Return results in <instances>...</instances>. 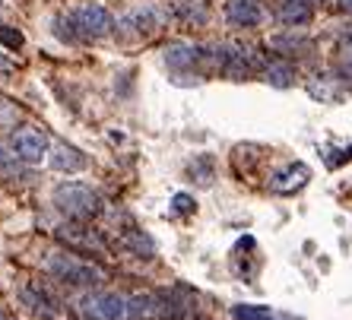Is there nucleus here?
<instances>
[{
  "instance_id": "nucleus-1",
  "label": "nucleus",
  "mask_w": 352,
  "mask_h": 320,
  "mask_svg": "<svg viewBox=\"0 0 352 320\" xmlns=\"http://www.w3.org/2000/svg\"><path fill=\"white\" fill-rule=\"evenodd\" d=\"M45 266H48V273L54 276V279L67 282V286H76V288L102 286V282L108 279V273L102 270L98 263L82 260V257H76V254H64V251L51 254Z\"/></svg>"
},
{
  "instance_id": "nucleus-2",
  "label": "nucleus",
  "mask_w": 352,
  "mask_h": 320,
  "mask_svg": "<svg viewBox=\"0 0 352 320\" xmlns=\"http://www.w3.org/2000/svg\"><path fill=\"white\" fill-rule=\"evenodd\" d=\"M54 206H58L67 219L89 222L92 216L102 213V197H98L89 184L70 181V184H58V187H54Z\"/></svg>"
},
{
  "instance_id": "nucleus-3",
  "label": "nucleus",
  "mask_w": 352,
  "mask_h": 320,
  "mask_svg": "<svg viewBox=\"0 0 352 320\" xmlns=\"http://www.w3.org/2000/svg\"><path fill=\"white\" fill-rule=\"evenodd\" d=\"M80 317L82 320H127L131 317V298L118 292H89L80 298Z\"/></svg>"
},
{
  "instance_id": "nucleus-4",
  "label": "nucleus",
  "mask_w": 352,
  "mask_h": 320,
  "mask_svg": "<svg viewBox=\"0 0 352 320\" xmlns=\"http://www.w3.org/2000/svg\"><path fill=\"white\" fill-rule=\"evenodd\" d=\"M70 23L82 38H105L111 29H115V16L108 13L105 7H96V3H82L70 13Z\"/></svg>"
},
{
  "instance_id": "nucleus-5",
  "label": "nucleus",
  "mask_w": 352,
  "mask_h": 320,
  "mask_svg": "<svg viewBox=\"0 0 352 320\" xmlns=\"http://www.w3.org/2000/svg\"><path fill=\"white\" fill-rule=\"evenodd\" d=\"M54 235H58V241H60V244H67L70 251H86V254H105V251H108L105 238H102L92 225H82V222L60 225Z\"/></svg>"
},
{
  "instance_id": "nucleus-6",
  "label": "nucleus",
  "mask_w": 352,
  "mask_h": 320,
  "mask_svg": "<svg viewBox=\"0 0 352 320\" xmlns=\"http://www.w3.org/2000/svg\"><path fill=\"white\" fill-rule=\"evenodd\" d=\"M10 149H13V156H16L19 162L38 165L41 159L48 156V137L41 130H35V127H19V130H13V137H10Z\"/></svg>"
},
{
  "instance_id": "nucleus-7",
  "label": "nucleus",
  "mask_w": 352,
  "mask_h": 320,
  "mask_svg": "<svg viewBox=\"0 0 352 320\" xmlns=\"http://www.w3.org/2000/svg\"><path fill=\"white\" fill-rule=\"evenodd\" d=\"M226 19L238 29H254L263 23V10L257 0H229L226 3Z\"/></svg>"
},
{
  "instance_id": "nucleus-8",
  "label": "nucleus",
  "mask_w": 352,
  "mask_h": 320,
  "mask_svg": "<svg viewBox=\"0 0 352 320\" xmlns=\"http://www.w3.org/2000/svg\"><path fill=\"white\" fill-rule=\"evenodd\" d=\"M19 298H23V304H29V311L38 314V317H45V320H54L60 314L58 301H54L41 286H25L23 292H19Z\"/></svg>"
},
{
  "instance_id": "nucleus-9",
  "label": "nucleus",
  "mask_w": 352,
  "mask_h": 320,
  "mask_svg": "<svg viewBox=\"0 0 352 320\" xmlns=\"http://www.w3.org/2000/svg\"><path fill=\"white\" fill-rule=\"evenodd\" d=\"M206 60V48H194V45H172L165 51V64L175 70H190V67L204 64Z\"/></svg>"
},
{
  "instance_id": "nucleus-10",
  "label": "nucleus",
  "mask_w": 352,
  "mask_h": 320,
  "mask_svg": "<svg viewBox=\"0 0 352 320\" xmlns=\"http://www.w3.org/2000/svg\"><path fill=\"white\" fill-rule=\"evenodd\" d=\"M308 178H311L308 165L295 162V165H289V168H286L283 174H276V178H273L270 187L276 190V194H295L298 187H305V184H308Z\"/></svg>"
},
{
  "instance_id": "nucleus-11",
  "label": "nucleus",
  "mask_w": 352,
  "mask_h": 320,
  "mask_svg": "<svg viewBox=\"0 0 352 320\" xmlns=\"http://www.w3.org/2000/svg\"><path fill=\"white\" fill-rule=\"evenodd\" d=\"M51 165L58 168V172H82L86 165H89V159L82 156L76 146H67V143H58L54 146V152H51Z\"/></svg>"
},
{
  "instance_id": "nucleus-12",
  "label": "nucleus",
  "mask_w": 352,
  "mask_h": 320,
  "mask_svg": "<svg viewBox=\"0 0 352 320\" xmlns=\"http://www.w3.org/2000/svg\"><path fill=\"white\" fill-rule=\"evenodd\" d=\"M121 244L131 251L133 257H140V260H149V257L156 254V244H153V238L149 235H143L140 229H131V231H124V238Z\"/></svg>"
},
{
  "instance_id": "nucleus-13",
  "label": "nucleus",
  "mask_w": 352,
  "mask_h": 320,
  "mask_svg": "<svg viewBox=\"0 0 352 320\" xmlns=\"http://www.w3.org/2000/svg\"><path fill=\"white\" fill-rule=\"evenodd\" d=\"M279 23L283 25H308L311 23V7H308V3H295V0H283Z\"/></svg>"
},
{
  "instance_id": "nucleus-14",
  "label": "nucleus",
  "mask_w": 352,
  "mask_h": 320,
  "mask_svg": "<svg viewBox=\"0 0 352 320\" xmlns=\"http://www.w3.org/2000/svg\"><path fill=\"white\" fill-rule=\"evenodd\" d=\"M162 311V298L159 295H133L131 298V317L133 320H153Z\"/></svg>"
},
{
  "instance_id": "nucleus-15",
  "label": "nucleus",
  "mask_w": 352,
  "mask_h": 320,
  "mask_svg": "<svg viewBox=\"0 0 352 320\" xmlns=\"http://www.w3.org/2000/svg\"><path fill=\"white\" fill-rule=\"evenodd\" d=\"M232 317L235 320H295V317H279V314H273L270 308H263V304H235V308H232Z\"/></svg>"
},
{
  "instance_id": "nucleus-16",
  "label": "nucleus",
  "mask_w": 352,
  "mask_h": 320,
  "mask_svg": "<svg viewBox=\"0 0 352 320\" xmlns=\"http://www.w3.org/2000/svg\"><path fill=\"white\" fill-rule=\"evenodd\" d=\"M267 82L270 86H276V89H286V86H292V76H295V70L286 64V60H273V64H267Z\"/></svg>"
},
{
  "instance_id": "nucleus-17",
  "label": "nucleus",
  "mask_w": 352,
  "mask_h": 320,
  "mask_svg": "<svg viewBox=\"0 0 352 320\" xmlns=\"http://www.w3.org/2000/svg\"><path fill=\"white\" fill-rule=\"evenodd\" d=\"M19 174H23V168H19V159L0 146V181H13V178H19Z\"/></svg>"
},
{
  "instance_id": "nucleus-18",
  "label": "nucleus",
  "mask_w": 352,
  "mask_h": 320,
  "mask_svg": "<svg viewBox=\"0 0 352 320\" xmlns=\"http://www.w3.org/2000/svg\"><path fill=\"white\" fill-rule=\"evenodd\" d=\"M23 32L19 29H13V25H0V45L3 48H10V51H16V48H23Z\"/></svg>"
},
{
  "instance_id": "nucleus-19",
  "label": "nucleus",
  "mask_w": 352,
  "mask_h": 320,
  "mask_svg": "<svg viewBox=\"0 0 352 320\" xmlns=\"http://www.w3.org/2000/svg\"><path fill=\"white\" fill-rule=\"evenodd\" d=\"M181 16L188 19V23H204L206 19V3L204 0H190L188 7L181 10Z\"/></svg>"
},
{
  "instance_id": "nucleus-20",
  "label": "nucleus",
  "mask_w": 352,
  "mask_h": 320,
  "mask_svg": "<svg viewBox=\"0 0 352 320\" xmlns=\"http://www.w3.org/2000/svg\"><path fill=\"white\" fill-rule=\"evenodd\" d=\"M336 67H340V76H343V80H352V41H346L343 48H340Z\"/></svg>"
},
{
  "instance_id": "nucleus-21",
  "label": "nucleus",
  "mask_w": 352,
  "mask_h": 320,
  "mask_svg": "<svg viewBox=\"0 0 352 320\" xmlns=\"http://www.w3.org/2000/svg\"><path fill=\"white\" fill-rule=\"evenodd\" d=\"M172 209L175 213H194V200L188 194H175L172 197Z\"/></svg>"
},
{
  "instance_id": "nucleus-22",
  "label": "nucleus",
  "mask_w": 352,
  "mask_h": 320,
  "mask_svg": "<svg viewBox=\"0 0 352 320\" xmlns=\"http://www.w3.org/2000/svg\"><path fill=\"white\" fill-rule=\"evenodd\" d=\"M340 10H343V13H349V16H352V0H340Z\"/></svg>"
},
{
  "instance_id": "nucleus-23",
  "label": "nucleus",
  "mask_w": 352,
  "mask_h": 320,
  "mask_svg": "<svg viewBox=\"0 0 352 320\" xmlns=\"http://www.w3.org/2000/svg\"><path fill=\"white\" fill-rule=\"evenodd\" d=\"M7 70H10V60L3 58V54H0V73H7Z\"/></svg>"
},
{
  "instance_id": "nucleus-24",
  "label": "nucleus",
  "mask_w": 352,
  "mask_h": 320,
  "mask_svg": "<svg viewBox=\"0 0 352 320\" xmlns=\"http://www.w3.org/2000/svg\"><path fill=\"white\" fill-rule=\"evenodd\" d=\"M295 3H308L311 7V3H324V0H295Z\"/></svg>"
},
{
  "instance_id": "nucleus-25",
  "label": "nucleus",
  "mask_w": 352,
  "mask_h": 320,
  "mask_svg": "<svg viewBox=\"0 0 352 320\" xmlns=\"http://www.w3.org/2000/svg\"><path fill=\"white\" fill-rule=\"evenodd\" d=\"M0 320H10V317H7V314H3V311H0Z\"/></svg>"
}]
</instances>
